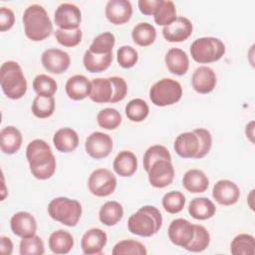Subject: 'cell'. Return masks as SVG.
I'll return each mask as SVG.
<instances>
[{
	"label": "cell",
	"mask_w": 255,
	"mask_h": 255,
	"mask_svg": "<svg viewBox=\"0 0 255 255\" xmlns=\"http://www.w3.org/2000/svg\"><path fill=\"white\" fill-rule=\"evenodd\" d=\"M212 145V136L209 130L203 128H194L178 134L174 140L173 148L177 155L182 158L204 157Z\"/></svg>",
	"instance_id": "6da1fadb"
},
{
	"label": "cell",
	"mask_w": 255,
	"mask_h": 255,
	"mask_svg": "<svg viewBox=\"0 0 255 255\" xmlns=\"http://www.w3.org/2000/svg\"><path fill=\"white\" fill-rule=\"evenodd\" d=\"M23 25L26 37L34 42L45 40L53 31V24L46 9L39 4H32L25 9Z\"/></svg>",
	"instance_id": "7a4b0ae2"
},
{
	"label": "cell",
	"mask_w": 255,
	"mask_h": 255,
	"mask_svg": "<svg viewBox=\"0 0 255 255\" xmlns=\"http://www.w3.org/2000/svg\"><path fill=\"white\" fill-rule=\"evenodd\" d=\"M162 225V215L160 211L152 205H144L135 213L131 214L128 220V231L132 234L150 237L157 233Z\"/></svg>",
	"instance_id": "3957f363"
},
{
	"label": "cell",
	"mask_w": 255,
	"mask_h": 255,
	"mask_svg": "<svg viewBox=\"0 0 255 255\" xmlns=\"http://www.w3.org/2000/svg\"><path fill=\"white\" fill-rule=\"evenodd\" d=\"M0 85L7 98L19 100L24 97L27 92V80L17 62L7 61L1 65Z\"/></svg>",
	"instance_id": "277c9868"
},
{
	"label": "cell",
	"mask_w": 255,
	"mask_h": 255,
	"mask_svg": "<svg viewBox=\"0 0 255 255\" xmlns=\"http://www.w3.org/2000/svg\"><path fill=\"white\" fill-rule=\"evenodd\" d=\"M48 213L52 219L68 227L78 224L82 216V205L76 199L68 197H56L48 205Z\"/></svg>",
	"instance_id": "5b68a950"
},
{
	"label": "cell",
	"mask_w": 255,
	"mask_h": 255,
	"mask_svg": "<svg viewBox=\"0 0 255 255\" xmlns=\"http://www.w3.org/2000/svg\"><path fill=\"white\" fill-rule=\"evenodd\" d=\"M225 54L224 43L215 37H201L194 40L190 46L192 59L199 64H209L219 61Z\"/></svg>",
	"instance_id": "8992f818"
},
{
	"label": "cell",
	"mask_w": 255,
	"mask_h": 255,
	"mask_svg": "<svg viewBox=\"0 0 255 255\" xmlns=\"http://www.w3.org/2000/svg\"><path fill=\"white\" fill-rule=\"evenodd\" d=\"M182 97V87L176 80L163 78L155 82L149 90V99L156 107L176 104Z\"/></svg>",
	"instance_id": "52a82bcc"
},
{
	"label": "cell",
	"mask_w": 255,
	"mask_h": 255,
	"mask_svg": "<svg viewBox=\"0 0 255 255\" xmlns=\"http://www.w3.org/2000/svg\"><path fill=\"white\" fill-rule=\"evenodd\" d=\"M88 187L93 195L98 197H107L116 190L117 177L110 169H95L89 176Z\"/></svg>",
	"instance_id": "ba28073f"
},
{
	"label": "cell",
	"mask_w": 255,
	"mask_h": 255,
	"mask_svg": "<svg viewBox=\"0 0 255 255\" xmlns=\"http://www.w3.org/2000/svg\"><path fill=\"white\" fill-rule=\"evenodd\" d=\"M26 158L29 162L30 169H34L55 160L50 145L41 138L30 141L26 147Z\"/></svg>",
	"instance_id": "9c48e42d"
},
{
	"label": "cell",
	"mask_w": 255,
	"mask_h": 255,
	"mask_svg": "<svg viewBox=\"0 0 255 255\" xmlns=\"http://www.w3.org/2000/svg\"><path fill=\"white\" fill-rule=\"evenodd\" d=\"M55 24L62 30H76L82 21L80 8L72 3H62L54 13Z\"/></svg>",
	"instance_id": "30bf717a"
},
{
	"label": "cell",
	"mask_w": 255,
	"mask_h": 255,
	"mask_svg": "<svg viewBox=\"0 0 255 255\" xmlns=\"http://www.w3.org/2000/svg\"><path fill=\"white\" fill-rule=\"evenodd\" d=\"M113 146L112 137L102 131L92 132L85 142L86 152L95 159H103L109 156L113 150Z\"/></svg>",
	"instance_id": "8fae6325"
},
{
	"label": "cell",
	"mask_w": 255,
	"mask_h": 255,
	"mask_svg": "<svg viewBox=\"0 0 255 255\" xmlns=\"http://www.w3.org/2000/svg\"><path fill=\"white\" fill-rule=\"evenodd\" d=\"M41 63L49 73L60 75L69 69L71 59L67 52L57 48H50L42 53Z\"/></svg>",
	"instance_id": "7c38bea8"
},
{
	"label": "cell",
	"mask_w": 255,
	"mask_h": 255,
	"mask_svg": "<svg viewBox=\"0 0 255 255\" xmlns=\"http://www.w3.org/2000/svg\"><path fill=\"white\" fill-rule=\"evenodd\" d=\"M148 181L155 188H164L174 179V168L171 160L160 159L155 161L147 171Z\"/></svg>",
	"instance_id": "4fadbf2b"
},
{
	"label": "cell",
	"mask_w": 255,
	"mask_h": 255,
	"mask_svg": "<svg viewBox=\"0 0 255 255\" xmlns=\"http://www.w3.org/2000/svg\"><path fill=\"white\" fill-rule=\"evenodd\" d=\"M167 234L174 245L185 248L193 238L194 226L187 219L176 218L170 222Z\"/></svg>",
	"instance_id": "5bb4252c"
},
{
	"label": "cell",
	"mask_w": 255,
	"mask_h": 255,
	"mask_svg": "<svg viewBox=\"0 0 255 255\" xmlns=\"http://www.w3.org/2000/svg\"><path fill=\"white\" fill-rule=\"evenodd\" d=\"M193 26L191 21L183 16L176 17V19L168 26L163 27L162 36L170 43L183 42L192 34Z\"/></svg>",
	"instance_id": "9a60e30c"
},
{
	"label": "cell",
	"mask_w": 255,
	"mask_h": 255,
	"mask_svg": "<svg viewBox=\"0 0 255 255\" xmlns=\"http://www.w3.org/2000/svg\"><path fill=\"white\" fill-rule=\"evenodd\" d=\"M212 196L218 204L230 206L239 200L240 189L235 182L229 179H220L213 186Z\"/></svg>",
	"instance_id": "2e32d148"
},
{
	"label": "cell",
	"mask_w": 255,
	"mask_h": 255,
	"mask_svg": "<svg viewBox=\"0 0 255 255\" xmlns=\"http://www.w3.org/2000/svg\"><path fill=\"white\" fill-rule=\"evenodd\" d=\"M105 14L112 24L123 25L131 18V3L128 0H110L106 5Z\"/></svg>",
	"instance_id": "e0dca14e"
},
{
	"label": "cell",
	"mask_w": 255,
	"mask_h": 255,
	"mask_svg": "<svg viewBox=\"0 0 255 255\" xmlns=\"http://www.w3.org/2000/svg\"><path fill=\"white\" fill-rule=\"evenodd\" d=\"M10 227L16 236L26 238L36 234L37 221L31 213L27 211H19L12 215L10 219Z\"/></svg>",
	"instance_id": "ac0fdd59"
},
{
	"label": "cell",
	"mask_w": 255,
	"mask_h": 255,
	"mask_svg": "<svg viewBox=\"0 0 255 255\" xmlns=\"http://www.w3.org/2000/svg\"><path fill=\"white\" fill-rule=\"evenodd\" d=\"M217 79L215 72L207 66H199L195 69L191 77V85L198 94H209L216 86Z\"/></svg>",
	"instance_id": "d6986e66"
},
{
	"label": "cell",
	"mask_w": 255,
	"mask_h": 255,
	"mask_svg": "<svg viewBox=\"0 0 255 255\" xmlns=\"http://www.w3.org/2000/svg\"><path fill=\"white\" fill-rule=\"evenodd\" d=\"M108 241L107 233L101 228H91L87 230L81 239V248L86 255L102 253Z\"/></svg>",
	"instance_id": "ffe728a7"
},
{
	"label": "cell",
	"mask_w": 255,
	"mask_h": 255,
	"mask_svg": "<svg viewBox=\"0 0 255 255\" xmlns=\"http://www.w3.org/2000/svg\"><path fill=\"white\" fill-rule=\"evenodd\" d=\"M92 82L84 75L70 77L65 85L67 96L73 101H82L90 96Z\"/></svg>",
	"instance_id": "44dd1931"
},
{
	"label": "cell",
	"mask_w": 255,
	"mask_h": 255,
	"mask_svg": "<svg viewBox=\"0 0 255 255\" xmlns=\"http://www.w3.org/2000/svg\"><path fill=\"white\" fill-rule=\"evenodd\" d=\"M164 62L167 70L176 76H183L189 68L188 56L179 48L169 49L164 56Z\"/></svg>",
	"instance_id": "7402d4cb"
},
{
	"label": "cell",
	"mask_w": 255,
	"mask_h": 255,
	"mask_svg": "<svg viewBox=\"0 0 255 255\" xmlns=\"http://www.w3.org/2000/svg\"><path fill=\"white\" fill-rule=\"evenodd\" d=\"M53 143L58 151L69 153L78 147L79 135L77 131L71 128H62L54 133Z\"/></svg>",
	"instance_id": "603a6c76"
},
{
	"label": "cell",
	"mask_w": 255,
	"mask_h": 255,
	"mask_svg": "<svg viewBox=\"0 0 255 255\" xmlns=\"http://www.w3.org/2000/svg\"><path fill=\"white\" fill-rule=\"evenodd\" d=\"M113 168L122 177L131 176L137 169V158L132 151L122 150L115 157Z\"/></svg>",
	"instance_id": "cb8c5ba5"
},
{
	"label": "cell",
	"mask_w": 255,
	"mask_h": 255,
	"mask_svg": "<svg viewBox=\"0 0 255 255\" xmlns=\"http://www.w3.org/2000/svg\"><path fill=\"white\" fill-rule=\"evenodd\" d=\"M182 185L190 193H202L207 190L209 179L202 170L191 168L184 173Z\"/></svg>",
	"instance_id": "d4e9b609"
},
{
	"label": "cell",
	"mask_w": 255,
	"mask_h": 255,
	"mask_svg": "<svg viewBox=\"0 0 255 255\" xmlns=\"http://www.w3.org/2000/svg\"><path fill=\"white\" fill-rule=\"evenodd\" d=\"M0 138L1 150L6 154L16 153L20 149L23 141L21 131L13 126L3 128L0 131Z\"/></svg>",
	"instance_id": "484cf974"
},
{
	"label": "cell",
	"mask_w": 255,
	"mask_h": 255,
	"mask_svg": "<svg viewBox=\"0 0 255 255\" xmlns=\"http://www.w3.org/2000/svg\"><path fill=\"white\" fill-rule=\"evenodd\" d=\"M215 204L207 197L193 198L188 205V213L196 220H207L215 215Z\"/></svg>",
	"instance_id": "4316f807"
},
{
	"label": "cell",
	"mask_w": 255,
	"mask_h": 255,
	"mask_svg": "<svg viewBox=\"0 0 255 255\" xmlns=\"http://www.w3.org/2000/svg\"><path fill=\"white\" fill-rule=\"evenodd\" d=\"M89 98L96 104L110 103L113 97V86L110 78H95L92 81Z\"/></svg>",
	"instance_id": "83f0119b"
},
{
	"label": "cell",
	"mask_w": 255,
	"mask_h": 255,
	"mask_svg": "<svg viewBox=\"0 0 255 255\" xmlns=\"http://www.w3.org/2000/svg\"><path fill=\"white\" fill-rule=\"evenodd\" d=\"M50 250L55 254H67L74 247L73 235L63 229L54 231L48 240Z\"/></svg>",
	"instance_id": "f1b7e54d"
},
{
	"label": "cell",
	"mask_w": 255,
	"mask_h": 255,
	"mask_svg": "<svg viewBox=\"0 0 255 255\" xmlns=\"http://www.w3.org/2000/svg\"><path fill=\"white\" fill-rule=\"evenodd\" d=\"M124 216L123 205L115 200L104 203L99 211V219L106 226H114L119 223Z\"/></svg>",
	"instance_id": "f546056e"
},
{
	"label": "cell",
	"mask_w": 255,
	"mask_h": 255,
	"mask_svg": "<svg viewBox=\"0 0 255 255\" xmlns=\"http://www.w3.org/2000/svg\"><path fill=\"white\" fill-rule=\"evenodd\" d=\"M113 62V53L110 54H94L89 49L83 57V64L90 73H101L106 71Z\"/></svg>",
	"instance_id": "4dcf8cb0"
},
{
	"label": "cell",
	"mask_w": 255,
	"mask_h": 255,
	"mask_svg": "<svg viewBox=\"0 0 255 255\" xmlns=\"http://www.w3.org/2000/svg\"><path fill=\"white\" fill-rule=\"evenodd\" d=\"M131 38L136 45L140 47H147L154 43L156 39V30L151 24L147 22H140L133 27L131 31Z\"/></svg>",
	"instance_id": "1f68e13d"
},
{
	"label": "cell",
	"mask_w": 255,
	"mask_h": 255,
	"mask_svg": "<svg viewBox=\"0 0 255 255\" xmlns=\"http://www.w3.org/2000/svg\"><path fill=\"white\" fill-rule=\"evenodd\" d=\"M176 19L175 5L170 0H160L153 14L155 24L159 26H168Z\"/></svg>",
	"instance_id": "d6a6232c"
},
{
	"label": "cell",
	"mask_w": 255,
	"mask_h": 255,
	"mask_svg": "<svg viewBox=\"0 0 255 255\" xmlns=\"http://www.w3.org/2000/svg\"><path fill=\"white\" fill-rule=\"evenodd\" d=\"M230 252L233 255H254L255 240L250 234L241 233L234 237L230 244Z\"/></svg>",
	"instance_id": "836d02e7"
},
{
	"label": "cell",
	"mask_w": 255,
	"mask_h": 255,
	"mask_svg": "<svg viewBox=\"0 0 255 255\" xmlns=\"http://www.w3.org/2000/svg\"><path fill=\"white\" fill-rule=\"evenodd\" d=\"M125 113L129 121L140 123L147 118L149 114V108L144 100L132 99L127 104Z\"/></svg>",
	"instance_id": "e575fe53"
},
{
	"label": "cell",
	"mask_w": 255,
	"mask_h": 255,
	"mask_svg": "<svg viewBox=\"0 0 255 255\" xmlns=\"http://www.w3.org/2000/svg\"><path fill=\"white\" fill-rule=\"evenodd\" d=\"M31 110L33 115L38 119H47L55 112L54 97L37 96L32 103Z\"/></svg>",
	"instance_id": "d590c367"
},
{
	"label": "cell",
	"mask_w": 255,
	"mask_h": 255,
	"mask_svg": "<svg viewBox=\"0 0 255 255\" xmlns=\"http://www.w3.org/2000/svg\"><path fill=\"white\" fill-rule=\"evenodd\" d=\"M116 44V37L111 32H104L94 38L89 50L94 54L104 55L113 53V48Z\"/></svg>",
	"instance_id": "8d00e7d4"
},
{
	"label": "cell",
	"mask_w": 255,
	"mask_h": 255,
	"mask_svg": "<svg viewBox=\"0 0 255 255\" xmlns=\"http://www.w3.org/2000/svg\"><path fill=\"white\" fill-rule=\"evenodd\" d=\"M98 125L104 129H116L122 124V116L120 112L114 108H106L97 115Z\"/></svg>",
	"instance_id": "74e56055"
},
{
	"label": "cell",
	"mask_w": 255,
	"mask_h": 255,
	"mask_svg": "<svg viewBox=\"0 0 255 255\" xmlns=\"http://www.w3.org/2000/svg\"><path fill=\"white\" fill-rule=\"evenodd\" d=\"M33 90L38 96L53 97L58 90L57 82L50 76L45 74H40L35 77L32 83Z\"/></svg>",
	"instance_id": "f35d334b"
},
{
	"label": "cell",
	"mask_w": 255,
	"mask_h": 255,
	"mask_svg": "<svg viewBox=\"0 0 255 255\" xmlns=\"http://www.w3.org/2000/svg\"><path fill=\"white\" fill-rule=\"evenodd\" d=\"M194 235L191 242L184 248L191 252H201L210 244V234L207 229L199 224H193Z\"/></svg>",
	"instance_id": "ab89813d"
},
{
	"label": "cell",
	"mask_w": 255,
	"mask_h": 255,
	"mask_svg": "<svg viewBox=\"0 0 255 255\" xmlns=\"http://www.w3.org/2000/svg\"><path fill=\"white\" fill-rule=\"evenodd\" d=\"M112 253L114 255H146L147 250L145 246L139 241L132 239H125L118 242L114 246Z\"/></svg>",
	"instance_id": "60d3db41"
},
{
	"label": "cell",
	"mask_w": 255,
	"mask_h": 255,
	"mask_svg": "<svg viewBox=\"0 0 255 255\" xmlns=\"http://www.w3.org/2000/svg\"><path fill=\"white\" fill-rule=\"evenodd\" d=\"M160 159L171 160V155H170V152L168 151V149L161 144H154V145L149 146L143 154L142 163H143L144 170L147 172L149 170L150 166L155 161L160 160Z\"/></svg>",
	"instance_id": "b9f144b4"
},
{
	"label": "cell",
	"mask_w": 255,
	"mask_h": 255,
	"mask_svg": "<svg viewBox=\"0 0 255 255\" xmlns=\"http://www.w3.org/2000/svg\"><path fill=\"white\" fill-rule=\"evenodd\" d=\"M185 202L186 199L183 193L176 190L165 193L161 199L163 209L170 214H176L180 212L183 209Z\"/></svg>",
	"instance_id": "7bdbcfd3"
},
{
	"label": "cell",
	"mask_w": 255,
	"mask_h": 255,
	"mask_svg": "<svg viewBox=\"0 0 255 255\" xmlns=\"http://www.w3.org/2000/svg\"><path fill=\"white\" fill-rule=\"evenodd\" d=\"M19 252L21 255H43L45 253L44 242L37 234L22 238L20 241Z\"/></svg>",
	"instance_id": "ee69618b"
},
{
	"label": "cell",
	"mask_w": 255,
	"mask_h": 255,
	"mask_svg": "<svg viewBox=\"0 0 255 255\" xmlns=\"http://www.w3.org/2000/svg\"><path fill=\"white\" fill-rule=\"evenodd\" d=\"M82 37L83 33L80 28L76 30L57 29L55 32V38L58 43L67 48H73L79 45L82 41Z\"/></svg>",
	"instance_id": "f6af8a7d"
},
{
	"label": "cell",
	"mask_w": 255,
	"mask_h": 255,
	"mask_svg": "<svg viewBox=\"0 0 255 255\" xmlns=\"http://www.w3.org/2000/svg\"><path fill=\"white\" fill-rule=\"evenodd\" d=\"M138 60L137 51L131 46H122L117 51V61L124 69L132 68Z\"/></svg>",
	"instance_id": "bcb514c9"
},
{
	"label": "cell",
	"mask_w": 255,
	"mask_h": 255,
	"mask_svg": "<svg viewBox=\"0 0 255 255\" xmlns=\"http://www.w3.org/2000/svg\"><path fill=\"white\" fill-rule=\"evenodd\" d=\"M110 80L113 86V97L110 103L115 104L123 101L128 94V85L126 81L122 77L118 76L110 77Z\"/></svg>",
	"instance_id": "7dc6e473"
},
{
	"label": "cell",
	"mask_w": 255,
	"mask_h": 255,
	"mask_svg": "<svg viewBox=\"0 0 255 255\" xmlns=\"http://www.w3.org/2000/svg\"><path fill=\"white\" fill-rule=\"evenodd\" d=\"M15 23L14 12L7 7L0 8V31L5 32L10 30Z\"/></svg>",
	"instance_id": "c3c4849f"
},
{
	"label": "cell",
	"mask_w": 255,
	"mask_h": 255,
	"mask_svg": "<svg viewBox=\"0 0 255 255\" xmlns=\"http://www.w3.org/2000/svg\"><path fill=\"white\" fill-rule=\"evenodd\" d=\"M160 0H139L137 2V6L139 11L146 16H150L154 14L155 9L157 8Z\"/></svg>",
	"instance_id": "681fc988"
},
{
	"label": "cell",
	"mask_w": 255,
	"mask_h": 255,
	"mask_svg": "<svg viewBox=\"0 0 255 255\" xmlns=\"http://www.w3.org/2000/svg\"><path fill=\"white\" fill-rule=\"evenodd\" d=\"M0 252L4 255H11L13 252V242L9 237H0Z\"/></svg>",
	"instance_id": "f907efd6"
},
{
	"label": "cell",
	"mask_w": 255,
	"mask_h": 255,
	"mask_svg": "<svg viewBox=\"0 0 255 255\" xmlns=\"http://www.w3.org/2000/svg\"><path fill=\"white\" fill-rule=\"evenodd\" d=\"M245 132H246V136L249 138V140L251 142H254V121H251L245 128Z\"/></svg>",
	"instance_id": "816d5d0a"
},
{
	"label": "cell",
	"mask_w": 255,
	"mask_h": 255,
	"mask_svg": "<svg viewBox=\"0 0 255 255\" xmlns=\"http://www.w3.org/2000/svg\"><path fill=\"white\" fill-rule=\"evenodd\" d=\"M253 196H254V189H252L248 195V199H247V202H248V205L249 207L251 208V210H254V204H253Z\"/></svg>",
	"instance_id": "f5cc1de1"
},
{
	"label": "cell",
	"mask_w": 255,
	"mask_h": 255,
	"mask_svg": "<svg viewBox=\"0 0 255 255\" xmlns=\"http://www.w3.org/2000/svg\"><path fill=\"white\" fill-rule=\"evenodd\" d=\"M1 200H4L6 195H7V190H6V186H5V181H4V176L2 174V191H1Z\"/></svg>",
	"instance_id": "db71d44e"
}]
</instances>
